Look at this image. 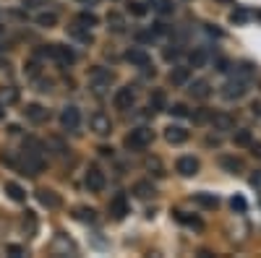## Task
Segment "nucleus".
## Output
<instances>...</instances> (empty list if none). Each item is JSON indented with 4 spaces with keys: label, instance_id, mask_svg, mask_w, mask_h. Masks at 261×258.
<instances>
[{
    "label": "nucleus",
    "instance_id": "obj_26",
    "mask_svg": "<svg viewBox=\"0 0 261 258\" xmlns=\"http://www.w3.org/2000/svg\"><path fill=\"white\" fill-rule=\"evenodd\" d=\"M233 139H235V143H238V146H251V131H235V136H233Z\"/></svg>",
    "mask_w": 261,
    "mask_h": 258
},
{
    "label": "nucleus",
    "instance_id": "obj_14",
    "mask_svg": "<svg viewBox=\"0 0 261 258\" xmlns=\"http://www.w3.org/2000/svg\"><path fill=\"white\" fill-rule=\"evenodd\" d=\"M26 120H32V123H44L47 120V110L42 107V104H29V107L24 110Z\"/></svg>",
    "mask_w": 261,
    "mask_h": 258
},
{
    "label": "nucleus",
    "instance_id": "obj_16",
    "mask_svg": "<svg viewBox=\"0 0 261 258\" xmlns=\"http://www.w3.org/2000/svg\"><path fill=\"white\" fill-rule=\"evenodd\" d=\"M191 79V68H173L170 71V83L173 86H183Z\"/></svg>",
    "mask_w": 261,
    "mask_h": 258
},
{
    "label": "nucleus",
    "instance_id": "obj_34",
    "mask_svg": "<svg viewBox=\"0 0 261 258\" xmlns=\"http://www.w3.org/2000/svg\"><path fill=\"white\" fill-rule=\"evenodd\" d=\"M170 112H173L175 118H188V115H191V112H188V107H186V104H183V102L173 104V110H170Z\"/></svg>",
    "mask_w": 261,
    "mask_h": 258
},
{
    "label": "nucleus",
    "instance_id": "obj_13",
    "mask_svg": "<svg viewBox=\"0 0 261 258\" xmlns=\"http://www.w3.org/2000/svg\"><path fill=\"white\" fill-rule=\"evenodd\" d=\"M110 214H112L115 219H120V217L128 214V201H126V196H123V193H118V196L110 201Z\"/></svg>",
    "mask_w": 261,
    "mask_h": 258
},
{
    "label": "nucleus",
    "instance_id": "obj_21",
    "mask_svg": "<svg viewBox=\"0 0 261 258\" xmlns=\"http://www.w3.org/2000/svg\"><path fill=\"white\" fill-rule=\"evenodd\" d=\"M133 193L139 196V198H149V196H154L157 191H154V185H152V183L144 180V183H136V185H133Z\"/></svg>",
    "mask_w": 261,
    "mask_h": 258
},
{
    "label": "nucleus",
    "instance_id": "obj_28",
    "mask_svg": "<svg viewBox=\"0 0 261 258\" xmlns=\"http://www.w3.org/2000/svg\"><path fill=\"white\" fill-rule=\"evenodd\" d=\"M206 63V52L204 50H194V52H191V65H194V68H201Z\"/></svg>",
    "mask_w": 261,
    "mask_h": 258
},
{
    "label": "nucleus",
    "instance_id": "obj_8",
    "mask_svg": "<svg viewBox=\"0 0 261 258\" xmlns=\"http://www.w3.org/2000/svg\"><path fill=\"white\" fill-rule=\"evenodd\" d=\"M126 60H128L130 65H139V68H147V65L152 63L149 52L144 50V47H130V50L126 52Z\"/></svg>",
    "mask_w": 261,
    "mask_h": 258
},
{
    "label": "nucleus",
    "instance_id": "obj_53",
    "mask_svg": "<svg viewBox=\"0 0 261 258\" xmlns=\"http://www.w3.org/2000/svg\"><path fill=\"white\" fill-rule=\"evenodd\" d=\"M222 3H233V0H222Z\"/></svg>",
    "mask_w": 261,
    "mask_h": 258
},
{
    "label": "nucleus",
    "instance_id": "obj_30",
    "mask_svg": "<svg viewBox=\"0 0 261 258\" xmlns=\"http://www.w3.org/2000/svg\"><path fill=\"white\" fill-rule=\"evenodd\" d=\"M230 206H233V211H238V214H243L245 209H248V203H245L243 196H233V201H230Z\"/></svg>",
    "mask_w": 261,
    "mask_h": 258
},
{
    "label": "nucleus",
    "instance_id": "obj_3",
    "mask_svg": "<svg viewBox=\"0 0 261 258\" xmlns=\"http://www.w3.org/2000/svg\"><path fill=\"white\" fill-rule=\"evenodd\" d=\"M133 102H136V92H133L130 86L118 89L115 97H112V104H115L118 110H130V107H133Z\"/></svg>",
    "mask_w": 261,
    "mask_h": 258
},
{
    "label": "nucleus",
    "instance_id": "obj_39",
    "mask_svg": "<svg viewBox=\"0 0 261 258\" xmlns=\"http://www.w3.org/2000/svg\"><path fill=\"white\" fill-rule=\"evenodd\" d=\"M154 32H139V34H136V40H139V42H154Z\"/></svg>",
    "mask_w": 261,
    "mask_h": 258
},
{
    "label": "nucleus",
    "instance_id": "obj_41",
    "mask_svg": "<svg viewBox=\"0 0 261 258\" xmlns=\"http://www.w3.org/2000/svg\"><path fill=\"white\" fill-rule=\"evenodd\" d=\"M47 0H24V5L26 8H40V5H44Z\"/></svg>",
    "mask_w": 261,
    "mask_h": 258
},
{
    "label": "nucleus",
    "instance_id": "obj_33",
    "mask_svg": "<svg viewBox=\"0 0 261 258\" xmlns=\"http://www.w3.org/2000/svg\"><path fill=\"white\" fill-rule=\"evenodd\" d=\"M94 214H97V211L94 209H76V217H79L81 219V222H94Z\"/></svg>",
    "mask_w": 261,
    "mask_h": 258
},
{
    "label": "nucleus",
    "instance_id": "obj_51",
    "mask_svg": "<svg viewBox=\"0 0 261 258\" xmlns=\"http://www.w3.org/2000/svg\"><path fill=\"white\" fill-rule=\"evenodd\" d=\"M256 16H259V21H261V11H259V13H256Z\"/></svg>",
    "mask_w": 261,
    "mask_h": 258
},
{
    "label": "nucleus",
    "instance_id": "obj_2",
    "mask_svg": "<svg viewBox=\"0 0 261 258\" xmlns=\"http://www.w3.org/2000/svg\"><path fill=\"white\" fill-rule=\"evenodd\" d=\"M245 92H248V79H235V81H227L225 86H222V97H225L227 102L240 99Z\"/></svg>",
    "mask_w": 261,
    "mask_h": 258
},
{
    "label": "nucleus",
    "instance_id": "obj_25",
    "mask_svg": "<svg viewBox=\"0 0 261 258\" xmlns=\"http://www.w3.org/2000/svg\"><path fill=\"white\" fill-rule=\"evenodd\" d=\"M253 73H256L253 63H238V79H251Z\"/></svg>",
    "mask_w": 261,
    "mask_h": 258
},
{
    "label": "nucleus",
    "instance_id": "obj_7",
    "mask_svg": "<svg viewBox=\"0 0 261 258\" xmlns=\"http://www.w3.org/2000/svg\"><path fill=\"white\" fill-rule=\"evenodd\" d=\"M87 188L91 193H99L105 188V172L99 170V167H89V172H87Z\"/></svg>",
    "mask_w": 261,
    "mask_h": 258
},
{
    "label": "nucleus",
    "instance_id": "obj_49",
    "mask_svg": "<svg viewBox=\"0 0 261 258\" xmlns=\"http://www.w3.org/2000/svg\"><path fill=\"white\" fill-rule=\"evenodd\" d=\"M99 154H102V157H110V154H112V149H107V146H99Z\"/></svg>",
    "mask_w": 261,
    "mask_h": 258
},
{
    "label": "nucleus",
    "instance_id": "obj_43",
    "mask_svg": "<svg viewBox=\"0 0 261 258\" xmlns=\"http://www.w3.org/2000/svg\"><path fill=\"white\" fill-rule=\"evenodd\" d=\"M73 37H79V40H84V42H91V37L87 32H81V29H73Z\"/></svg>",
    "mask_w": 261,
    "mask_h": 258
},
{
    "label": "nucleus",
    "instance_id": "obj_6",
    "mask_svg": "<svg viewBox=\"0 0 261 258\" xmlns=\"http://www.w3.org/2000/svg\"><path fill=\"white\" fill-rule=\"evenodd\" d=\"M89 123H91V131L97 136H107L112 131V123H110V118H107L105 112H94V115L89 118Z\"/></svg>",
    "mask_w": 261,
    "mask_h": 258
},
{
    "label": "nucleus",
    "instance_id": "obj_31",
    "mask_svg": "<svg viewBox=\"0 0 261 258\" xmlns=\"http://www.w3.org/2000/svg\"><path fill=\"white\" fill-rule=\"evenodd\" d=\"M251 13L245 11V8H235L233 13H230V21H235V24H243V21H248Z\"/></svg>",
    "mask_w": 261,
    "mask_h": 258
},
{
    "label": "nucleus",
    "instance_id": "obj_9",
    "mask_svg": "<svg viewBox=\"0 0 261 258\" xmlns=\"http://www.w3.org/2000/svg\"><path fill=\"white\" fill-rule=\"evenodd\" d=\"M175 170H178L183 178L196 175V172H198V159L196 157H180L178 162H175Z\"/></svg>",
    "mask_w": 261,
    "mask_h": 258
},
{
    "label": "nucleus",
    "instance_id": "obj_12",
    "mask_svg": "<svg viewBox=\"0 0 261 258\" xmlns=\"http://www.w3.org/2000/svg\"><path fill=\"white\" fill-rule=\"evenodd\" d=\"M212 125L217 128V131H235V118L225 115V112H217V115L212 112Z\"/></svg>",
    "mask_w": 261,
    "mask_h": 258
},
{
    "label": "nucleus",
    "instance_id": "obj_44",
    "mask_svg": "<svg viewBox=\"0 0 261 258\" xmlns=\"http://www.w3.org/2000/svg\"><path fill=\"white\" fill-rule=\"evenodd\" d=\"M165 58H167V60H178V58H180V50H178V47H175V50H167Z\"/></svg>",
    "mask_w": 261,
    "mask_h": 258
},
{
    "label": "nucleus",
    "instance_id": "obj_46",
    "mask_svg": "<svg viewBox=\"0 0 261 258\" xmlns=\"http://www.w3.org/2000/svg\"><path fill=\"white\" fill-rule=\"evenodd\" d=\"M206 143H209V146H219V136H209Z\"/></svg>",
    "mask_w": 261,
    "mask_h": 258
},
{
    "label": "nucleus",
    "instance_id": "obj_29",
    "mask_svg": "<svg viewBox=\"0 0 261 258\" xmlns=\"http://www.w3.org/2000/svg\"><path fill=\"white\" fill-rule=\"evenodd\" d=\"M191 118H194V123H209V120H212V110L201 107V110H196Z\"/></svg>",
    "mask_w": 261,
    "mask_h": 258
},
{
    "label": "nucleus",
    "instance_id": "obj_5",
    "mask_svg": "<svg viewBox=\"0 0 261 258\" xmlns=\"http://www.w3.org/2000/svg\"><path fill=\"white\" fill-rule=\"evenodd\" d=\"M50 55L58 60V63H63V65H73L76 63V52L71 47H65V44H52L50 47Z\"/></svg>",
    "mask_w": 261,
    "mask_h": 258
},
{
    "label": "nucleus",
    "instance_id": "obj_19",
    "mask_svg": "<svg viewBox=\"0 0 261 258\" xmlns=\"http://www.w3.org/2000/svg\"><path fill=\"white\" fill-rule=\"evenodd\" d=\"M194 198H196V203H201L204 209H217V203H219V198L214 193H196Z\"/></svg>",
    "mask_w": 261,
    "mask_h": 258
},
{
    "label": "nucleus",
    "instance_id": "obj_32",
    "mask_svg": "<svg viewBox=\"0 0 261 258\" xmlns=\"http://www.w3.org/2000/svg\"><path fill=\"white\" fill-rule=\"evenodd\" d=\"M24 149L29 151V154H42V143L37 139H26L24 141Z\"/></svg>",
    "mask_w": 261,
    "mask_h": 258
},
{
    "label": "nucleus",
    "instance_id": "obj_1",
    "mask_svg": "<svg viewBox=\"0 0 261 258\" xmlns=\"http://www.w3.org/2000/svg\"><path fill=\"white\" fill-rule=\"evenodd\" d=\"M152 139H154V133H152L149 128H136V131H130L126 136V146L128 149H144L152 143Z\"/></svg>",
    "mask_w": 261,
    "mask_h": 258
},
{
    "label": "nucleus",
    "instance_id": "obj_4",
    "mask_svg": "<svg viewBox=\"0 0 261 258\" xmlns=\"http://www.w3.org/2000/svg\"><path fill=\"white\" fill-rule=\"evenodd\" d=\"M60 125L65 128V131H76V128L81 125V112L79 107H65L60 112Z\"/></svg>",
    "mask_w": 261,
    "mask_h": 258
},
{
    "label": "nucleus",
    "instance_id": "obj_17",
    "mask_svg": "<svg viewBox=\"0 0 261 258\" xmlns=\"http://www.w3.org/2000/svg\"><path fill=\"white\" fill-rule=\"evenodd\" d=\"M5 193H8L11 201H19V203L26 198V191H24V188H21L19 183H5Z\"/></svg>",
    "mask_w": 261,
    "mask_h": 258
},
{
    "label": "nucleus",
    "instance_id": "obj_11",
    "mask_svg": "<svg viewBox=\"0 0 261 258\" xmlns=\"http://www.w3.org/2000/svg\"><path fill=\"white\" fill-rule=\"evenodd\" d=\"M165 139H167V143L178 146V143H186L188 141V131H186V128H180V125H170L165 131Z\"/></svg>",
    "mask_w": 261,
    "mask_h": 258
},
{
    "label": "nucleus",
    "instance_id": "obj_42",
    "mask_svg": "<svg viewBox=\"0 0 261 258\" xmlns=\"http://www.w3.org/2000/svg\"><path fill=\"white\" fill-rule=\"evenodd\" d=\"M227 68H230V60H225V58H219V60H217V71H219V73H225V71H227Z\"/></svg>",
    "mask_w": 261,
    "mask_h": 258
},
{
    "label": "nucleus",
    "instance_id": "obj_37",
    "mask_svg": "<svg viewBox=\"0 0 261 258\" xmlns=\"http://www.w3.org/2000/svg\"><path fill=\"white\" fill-rule=\"evenodd\" d=\"M152 3H154V8H157L159 13H170V11H173V5L167 3V0H152Z\"/></svg>",
    "mask_w": 261,
    "mask_h": 258
},
{
    "label": "nucleus",
    "instance_id": "obj_20",
    "mask_svg": "<svg viewBox=\"0 0 261 258\" xmlns=\"http://www.w3.org/2000/svg\"><path fill=\"white\" fill-rule=\"evenodd\" d=\"M222 167H225L227 172H233V175H238V172L243 170V162L238 157H222V162H219Z\"/></svg>",
    "mask_w": 261,
    "mask_h": 258
},
{
    "label": "nucleus",
    "instance_id": "obj_48",
    "mask_svg": "<svg viewBox=\"0 0 261 258\" xmlns=\"http://www.w3.org/2000/svg\"><path fill=\"white\" fill-rule=\"evenodd\" d=\"M8 253H13V256H21V248H19V245H8Z\"/></svg>",
    "mask_w": 261,
    "mask_h": 258
},
{
    "label": "nucleus",
    "instance_id": "obj_27",
    "mask_svg": "<svg viewBox=\"0 0 261 258\" xmlns=\"http://www.w3.org/2000/svg\"><path fill=\"white\" fill-rule=\"evenodd\" d=\"M107 24L112 26V32H123V26H126V24H123L120 13H110V16H107Z\"/></svg>",
    "mask_w": 261,
    "mask_h": 258
},
{
    "label": "nucleus",
    "instance_id": "obj_35",
    "mask_svg": "<svg viewBox=\"0 0 261 258\" xmlns=\"http://www.w3.org/2000/svg\"><path fill=\"white\" fill-rule=\"evenodd\" d=\"M152 107H165V92H152Z\"/></svg>",
    "mask_w": 261,
    "mask_h": 258
},
{
    "label": "nucleus",
    "instance_id": "obj_36",
    "mask_svg": "<svg viewBox=\"0 0 261 258\" xmlns=\"http://www.w3.org/2000/svg\"><path fill=\"white\" fill-rule=\"evenodd\" d=\"M128 11L133 13V16H144V13H147V5L144 3H128Z\"/></svg>",
    "mask_w": 261,
    "mask_h": 258
},
{
    "label": "nucleus",
    "instance_id": "obj_38",
    "mask_svg": "<svg viewBox=\"0 0 261 258\" xmlns=\"http://www.w3.org/2000/svg\"><path fill=\"white\" fill-rule=\"evenodd\" d=\"M175 217H178L183 224H191V227H201V222H198L196 217H183V214H175Z\"/></svg>",
    "mask_w": 261,
    "mask_h": 258
},
{
    "label": "nucleus",
    "instance_id": "obj_15",
    "mask_svg": "<svg viewBox=\"0 0 261 258\" xmlns=\"http://www.w3.org/2000/svg\"><path fill=\"white\" fill-rule=\"evenodd\" d=\"M188 92L194 94L196 99H206V97L212 94V86H209V81L198 79V81H194V83H191V89H188Z\"/></svg>",
    "mask_w": 261,
    "mask_h": 258
},
{
    "label": "nucleus",
    "instance_id": "obj_40",
    "mask_svg": "<svg viewBox=\"0 0 261 258\" xmlns=\"http://www.w3.org/2000/svg\"><path fill=\"white\" fill-rule=\"evenodd\" d=\"M251 185H253V188H261V170H256V172L251 175Z\"/></svg>",
    "mask_w": 261,
    "mask_h": 258
},
{
    "label": "nucleus",
    "instance_id": "obj_50",
    "mask_svg": "<svg viewBox=\"0 0 261 258\" xmlns=\"http://www.w3.org/2000/svg\"><path fill=\"white\" fill-rule=\"evenodd\" d=\"M3 118H5V104L0 102V120H3Z\"/></svg>",
    "mask_w": 261,
    "mask_h": 258
},
{
    "label": "nucleus",
    "instance_id": "obj_52",
    "mask_svg": "<svg viewBox=\"0 0 261 258\" xmlns=\"http://www.w3.org/2000/svg\"><path fill=\"white\" fill-rule=\"evenodd\" d=\"M84 3H87V0H84ZM89 3H97V0H89Z\"/></svg>",
    "mask_w": 261,
    "mask_h": 258
},
{
    "label": "nucleus",
    "instance_id": "obj_22",
    "mask_svg": "<svg viewBox=\"0 0 261 258\" xmlns=\"http://www.w3.org/2000/svg\"><path fill=\"white\" fill-rule=\"evenodd\" d=\"M0 102H3V104H13V102H19V89H13V86L0 89Z\"/></svg>",
    "mask_w": 261,
    "mask_h": 258
},
{
    "label": "nucleus",
    "instance_id": "obj_23",
    "mask_svg": "<svg viewBox=\"0 0 261 258\" xmlns=\"http://www.w3.org/2000/svg\"><path fill=\"white\" fill-rule=\"evenodd\" d=\"M97 16H94V13H91V11H81L79 13V24L84 26V29H91V26H97Z\"/></svg>",
    "mask_w": 261,
    "mask_h": 258
},
{
    "label": "nucleus",
    "instance_id": "obj_10",
    "mask_svg": "<svg viewBox=\"0 0 261 258\" xmlns=\"http://www.w3.org/2000/svg\"><path fill=\"white\" fill-rule=\"evenodd\" d=\"M89 81L94 83L97 89H102V86H110V81H112V73L107 71V68H91V73H89Z\"/></svg>",
    "mask_w": 261,
    "mask_h": 258
},
{
    "label": "nucleus",
    "instance_id": "obj_47",
    "mask_svg": "<svg viewBox=\"0 0 261 258\" xmlns=\"http://www.w3.org/2000/svg\"><path fill=\"white\" fill-rule=\"evenodd\" d=\"M251 112H253V115H261V102H253L251 104Z\"/></svg>",
    "mask_w": 261,
    "mask_h": 258
},
{
    "label": "nucleus",
    "instance_id": "obj_45",
    "mask_svg": "<svg viewBox=\"0 0 261 258\" xmlns=\"http://www.w3.org/2000/svg\"><path fill=\"white\" fill-rule=\"evenodd\" d=\"M251 151H253V157L261 159V143H253V141H251Z\"/></svg>",
    "mask_w": 261,
    "mask_h": 258
},
{
    "label": "nucleus",
    "instance_id": "obj_24",
    "mask_svg": "<svg viewBox=\"0 0 261 258\" xmlns=\"http://www.w3.org/2000/svg\"><path fill=\"white\" fill-rule=\"evenodd\" d=\"M37 24H40V26H55L58 24V16L52 11H44V13L37 16Z\"/></svg>",
    "mask_w": 261,
    "mask_h": 258
},
{
    "label": "nucleus",
    "instance_id": "obj_18",
    "mask_svg": "<svg viewBox=\"0 0 261 258\" xmlns=\"http://www.w3.org/2000/svg\"><path fill=\"white\" fill-rule=\"evenodd\" d=\"M40 203H42V206L55 209V206H60V196L55 191H40Z\"/></svg>",
    "mask_w": 261,
    "mask_h": 258
}]
</instances>
